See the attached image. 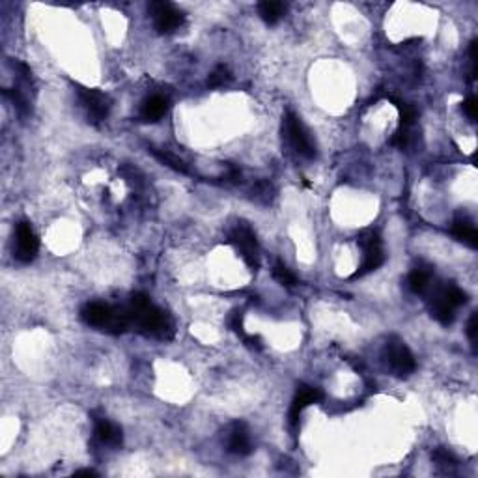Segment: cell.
<instances>
[{"label": "cell", "instance_id": "6da1fadb", "mask_svg": "<svg viewBox=\"0 0 478 478\" xmlns=\"http://www.w3.org/2000/svg\"><path fill=\"white\" fill-rule=\"evenodd\" d=\"M131 323H135L140 333L148 334V336H157V338H169L171 334V323L169 318L164 316L163 310H159L157 307H153L150 301V297L146 294H135L129 299V307H127Z\"/></svg>", "mask_w": 478, "mask_h": 478}, {"label": "cell", "instance_id": "7a4b0ae2", "mask_svg": "<svg viewBox=\"0 0 478 478\" xmlns=\"http://www.w3.org/2000/svg\"><path fill=\"white\" fill-rule=\"evenodd\" d=\"M80 318L86 325L112 334L124 333L131 325V318H129L127 308L122 310V308H114L107 303L99 301L85 305V308L80 310Z\"/></svg>", "mask_w": 478, "mask_h": 478}, {"label": "cell", "instance_id": "3957f363", "mask_svg": "<svg viewBox=\"0 0 478 478\" xmlns=\"http://www.w3.org/2000/svg\"><path fill=\"white\" fill-rule=\"evenodd\" d=\"M428 308L433 320H437L441 325H450L454 321L456 308L461 307L467 301V295L464 290H459L454 284H441L428 290Z\"/></svg>", "mask_w": 478, "mask_h": 478}, {"label": "cell", "instance_id": "277c9868", "mask_svg": "<svg viewBox=\"0 0 478 478\" xmlns=\"http://www.w3.org/2000/svg\"><path fill=\"white\" fill-rule=\"evenodd\" d=\"M357 243H359V247L365 254H362V262H360L359 269L355 271L351 279L368 275V273L381 268L383 262H385V250H383V243H381V237L378 232H373V230L360 232L357 236Z\"/></svg>", "mask_w": 478, "mask_h": 478}, {"label": "cell", "instance_id": "5b68a950", "mask_svg": "<svg viewBox=\"0 0 478 478\" xmlns=\"http://www.w3.org/2000/svg\"><path fill=\"white\" fill-rule=\"evenodd\" d=\"M282 131L284 137L288 140V144L292 146V150L295 153H299L301 157L312 159L316 155V146L312 142V138L308 135L307 127L303 125V122L294 112H286L284 116V124H282Z\"/></svg>", "mask_w": 478, "mask_h": 478}, {"label": "cell", "instance_id": "8992f818", "mask_svg": "<svg viewBox=\"0 0 478 478\" xmlns=\"http://www.w3.org/2000/svg\"><path fill=\"white\" fill-rule=\"evenodd\" d=\"M383 357H385L387 367L391 368V372H393L394 376H398V378H407V376L415 372V368H417L415 357H413V354L409 351V347L402 340L387 342Z\"/></svg>", "mask_w": 478, "mask_h": 478}, {"label": "cell", "instance_id": "52a82bcc", "mask_svg": "<svg viewBox=\"0 0 478 478\" xmlns=\"http://www.w3.org/2000/svg\"><path fill=\"white\" fill-rule=\"evenodd\" d=\"M230 241L234 243V247L239 250V254L245 260V263L250 269H258L260 265V249H258V241L252 228L247 223H239L236 228L232 230L230 234Z\"/></svg>", "mask_w": 478, "mask_h": 478}, {"label": "cell", "instance_id": "ba28073f", "mask_svg": "<svg viewBox=\"0 0 478 478\" xmlns=\"http://www.w3.org/2000/svg\"><path fill=\"white\" fill-rule=\"evenodd\" d=\"M148 12H150L155 30L159 34H171L174 32L182 23H184V14L177 10L171 2H163V0H155L148 4Z\"/></svg>", "mask_w": 478, "mask_h": 478}, {"label": "cell", "instance_id": "9c48e42d", "mask_svg": "<svg viewBox=\"0 0 478 478\" xmlns=\"http://www.w3.org/2000/svg\"><path fill=\"white\" fill-rule=\"evenodd\" d=\"M38 247H40V241H38V236L34 234V230L30 228L28 223H19L17 228H15V258L23 263L32 262L36 254H38Z\"/></svg>", "mask_w": 478, "mask_h": 478}, {"label": "cell", "instance_id": "30bf717a", "mask_svg": "<svg viewBox=\"0 0 478 478\" xmlns=\"http://www.w3.org/2000/svg\"><path fill=\"white\" fill-rule=\"evenodd\" d=\"M79 98L90 118L99 122V120H105L109 116V112H111V99H109V96L99 92L96 88H83L80 86Z\"/></svg>", "mask_w": 478, "mask_h": 478}, {"label": "cell", "instance_id": "8fae6325", "mask_svg": "<svg viewBox=\"0 0 478 478\" xmlns=\"http://www.w3.org/2000/svg\"><path fill=\"white\" fill-rule=\"evenodd\" d=\"M320 400H321L320 389H316V387H310V385H303V383L297 387L294 400H292V406H290V415H288L292 430H297V426H299V417H301L303 409L310 406V404L320 402Z\"/></svg>", "mask_w": 478, "mask_h": 478}, {"label": "cell", "instance_id": "7c38bea8", "mask_svg": "<svg viewBox=\"0 0 478 478\" xmlns=\"http://www.w3.org/2000/svg\"><path fill=\"white\" fill-rule=\"evenodd\" d=\"M228 452L236 454V456H249L252 452V443H250V435L247 426L243 422H236L232 424L228 432Z\"/></svg>", "mask_w": 478, "mask_h": 478}, {"label": "cell", "instance_id": "4fadbf2b", "mask_svg": "<svg viewBox=\"0 0 478 478\" xmlns=\"http://www.w3.org/2000/svg\"><path fill=\"white\" fill-rule=\"evenodd\" d=\"M166 111H169V101L163 96H151L140 107V120L146 124H153L163 118Z\"/></svg>", "mask_w": 478, "mask_h": 478}, {"label": "cell", "instance_id": "5bb4252c", "mask_svg": "<svg viewBox=\"0 0 478 478\" xmlns=\"http://www.w3.org/2000/svg\"><path fill=\"white\" fill-rule=\"evenodd\" d=\"M96 437L109 446H120L122 445V428L118 424H114L111 420L99 419L96 420Z\"/></svg>", "mask_w": 478, "mask_h": 478}, {"label": "cell", "instance_id": "9a60e30c", "mask_svg": "<svg viewBox=\"0 0 478 478\" xmlns=\"http://www.w3.org/2000/svg\"><path fill=\"white\" fill-rule=\"evenodd\" d=\"M452 236L456 237L458 241L465 243L467 247H471V249H477L478 247V232L477 228H475V224H472V221H469V219H456L454 223H452Z\"/></svg>", "mask_w": 478, "mask_h": 478}, {"label": "cell", "instance_id": "2e32d148", "mask_svg": "<svg viewBox=\"0 0 478 478\" xmlns=\"http://www.w3.org/2000/svg\"><path fill=\"white\" fill-rule=\"evenodd\" d=\"M409 290L417 295H426L428 290L432 288L433 284V271L432 268H417L413 269L407 279Z\"/></svg>", "mask_w": 478, "mask_h": 478}, {"label": "cell", "instance_id": "e0dca14e", "mask_svg": "<svg viewBox=\"0 0 478 478\" xmlns=\"http://www.w3.org/2000/svg\"><path fill=\"white\" fill-rule=\"evenodd\" d=\"M258 12L268 25H276L282 19V15L286 14V6L282 2H262L258 6Z\"/></svg>", "mask_w": 478, "mask_h": 478}, {"label": "cell", "instance_id": "ac0fdd59", "mask_svg": "<svg viewBox=\"0 0 478 478\" xmlns=\"http://www.w3.org/2000/svg\"><path fill=\"white\" fill-rule=\"evenodd\" d=\"M150 151L153 153V157L159 159V161H161L163 164H166V166H171L172 171L182 172V174H189L187 164H185L180 157H176L174 153H171V151H161V150H155V148H151Z\"/></svg>", "mask_w": 478, "mask_h": 478}, {"label": "cell", "instance_id": "d6986e66", "mask_svg": "<svg viewBox=\"0 0 478 478\" xmlns=\"http://www.w3.org/2000/svg\"><path fill=\"white\" fill-rule=\"evenodd\" d=\"M393 103L400 111V127H413L415 122H417V111H415V107L407 105L404 101H398V99L394 98Z\"/></svg>", "mask_w": 478, "mask_h": 478}, {"label": "cell", "instance_id": "ffe728a7", "mask_svg": "<svg viewBox=\"0 0 478 478\" xmlns=\"http://www.w3.org/2000/svg\"><path fill=\"white\" fill-rule=\"evenodd\" d=\"M273 276H275V281L279 282V284H282V286H286V288H294L295 284H297V276L290 271L286 265L282 262H276L275 268H273Z\"/></svg>", "mask_w": 478, "mask_h": 478}, {"label": "cell", "instance_id": "44dd1931", "mask_svg": "<svg viewBox=\"0 0 478 478\" xmlns=\"http://www.w3.org/2000/svg\"><path fill=\"white\" fill-rule=\"evenodd\" d=\"M230 79H232V75H230L228 67L224 66V64H219V66L210 73L208 86H210V88H221V86L226 85Z\"/></svg>", "mask_w": 478, "mask_h": 478}, {"label": "cell", "instance_id": "7402d4cb", "mask_svg": "<svg viewBox=\"0 0 478 478\" xmlns=\"http://www.w3.org/2000/svg\"><path fill=\"white\" fill-rule=\"evenodd\" d=\"M411 127H398V131L394 133L391 137V144L400 148V150H406L407 146L411 144Z\"/></svg>", "mask_w": 478, "mask_h": 478}, {"label": "cell", "instance_id": "603a6c76", "mask_svg": "<svg viewBox=\"0 0 478 478\" xmlns=\"http://www.w3.org/2000/svg\"><path fill=\"white\" fill-rule=\"evenodd\" d=\"M433 461H437L439 465H456V458L452 456L450 452L445 450V448H437V450L432 454Z\"/></svg>", "mask_w": 478, "mask_h": 478}, {"label": "cell", "instance_id": "cb8c5ba5", "mask_svg": "<svg viewBox=\"0 0 478 478\" xmlns=\"http://www.w3.org/2000/svg\"><path fill=\"white\" fill-rule=\"evenodd\" d=\"M477 109H478V105H477V99L475 98H467L461 103V111L467 114V118L471 120V122H477Z\"/></svg>", "mask_w": 478, "mask_h": 478}, {"label": "cell", "instance_id": "d4e9b609", "mask_svg": "<svg viewBox=\"0 0 478 478\" xmlns=\"http://www.w3.org/2000/svg\"><path fill=\"white\" fill-rule=\"evenodd\" d=\"M228 325L230 329H232L236 334H239L241 338L245 336V331H243V320L239 312H232V314L228 316Z\"/></svg>", "mask_w": 478, "mask_h": 478}, {"label": "cell", "instance_id": "484cf974", "mask_svg": "<svg viewBox=\"0 0 478 478\" xmlns=\"http://www.w3.org/2000/svg\"><path fill=\"white\" fill-rule=\"evenodd\" d=\"M477 314L471 316V320H469V325H467V336H469V342H471L472 349L477 347V331H478V325H477Z\"/></svg>", "mask_w": 478, "mask_h": 478}, {"label": "cell", "instance_id": "4316f807", "mask_svg": "<svg viewBox=\"0 0 478 478\" xmlns=\"http://www.w3.org/2000/svg\"><path fill=\"white\" fill-rule=\"evenodd\" d=\"M243 342H245L250 349H256V351H260L263 347L262 338H260L258 334H245V336H243Z\"/></svg>", "mask_w": 478, "mask_h": 478}, {"label": "cell", "instance_id": "83f0119b", "mask_svg": "<svg viewBox=\"0 0 478 478\" xmlns=\"http://www.w3.org/2000/svg\"><path fill=\"white\" fill-rule=\"evenodd\" d=\"M75 475H88V477H94L96 472H94L92 469H83V471H77Z\"/></svg>", "mask_w": 478, "mask_h": 478}]
</instances>
